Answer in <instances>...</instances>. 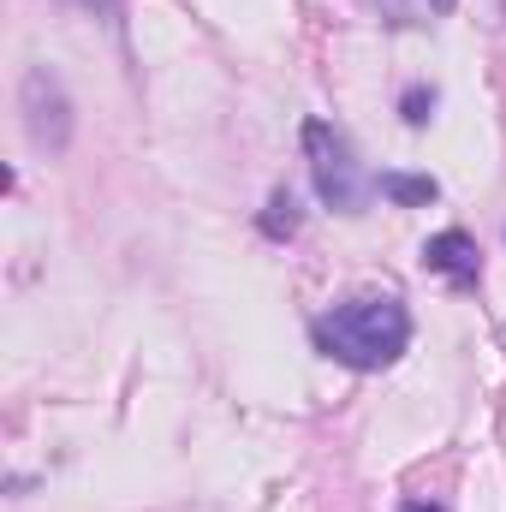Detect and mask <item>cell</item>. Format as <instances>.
<instances>
[{"label": "cell", "instance_id": "cell-1", "mask_svg": "<svg viewBox=\"0 0 506 512\" xmlns=\"http://www.w3.org/2000/svg\"><path fill=\"white\" fill-rule=\"evenodd\" d=\"M310 346L358 376H376L387 364L405 358L411 346V310L393 298V292H364V298H346L334 310H322L310 322Z\"/></svg>", "mask_w": 506, "mask_h": 512}, {"label": "cell", "instance_id": "cell-2", "mask_svg": "<svg viewBox=\"0 0 506 512\" xmlns=\"http://www.w3.org/2000/svg\"><path fill=\"white\" fill-rule=\"evenodd\" d=\"M304 161H310V185L328 209L340 215H364V203L376 197V173H364L352 137L334 126V120H304Z\"/></svg>", "mask_w": 506, "mask_h": 512}, {"label": "cell", "instance_id": "cell-3", "mask_svg": "<svg viewBox=\"0 0 506 512\" xmlns=\"http://www.w3.org/2000/svg\"><path fill=\"white\" fill-rule=\"evenodd\" d=\"M18 114H24V137L36 155H66L72 149V96L48 66H30L18 84Z\"/></svg>", "mask_w": 506, "mask_h": 512}, {"label": "cell", "instance_id": "cell-4", "mask_svg": "<svg viewBox=\"0 0 506 512\" xmlns=\"http://www.w3.org/2000/svg\"><path fill=\"white\" fill-rule=\"evenodd\" d=\"M423 268L465 292V286L483 280V251H477V239H471L465 227H447V233H435V239L423 245Z\"/></svg>", "mask_w": 506, "mask_h": 512}, {"label": "cell", "instance_id": "cell-5", "mask_svg": "<svg viewBox=\"0 0 506 512\" xmlns=\"http://www.w3.org/2000/svg\"><path fill=\"white\" fill-rule=\"evenodd\" d=\"M376 191L393 203V209H429V203L441 197V185H435L429 173H399V167L376 173Z\"/></svg>", "mask_w": 506, "mask_h": 512}, {"label": "cell", "instance_id": "cell-6", "mask_svg": "<svg viewBox=\"0 0 506 512\" xmlns=\"http://www.w3.org/2000/svg\"><path fill=\"white\" fill-rule=\"evenodd\" d=\"M298 221H304V209H298V197H292V191H274V197H268V209L256 215L262 239H274V245H280V239H292V233H298Z\"/></svg>", "mask_w": 506, "mask_h": 512}, {"label": "cell", "instance_id": "cell-7", "mask_svg": "<svg viewBox=\"0 0 506 512\" xmlns=\"http://www.w3.org/2000/svg\"><path fill=\"white\" fill-rule=\"evenodd\" d=\"M399 114H405V126H429V114H435V90H429V84H411V90L399 96Z\"/></svg>", "mask_w": 506, "mask_h": 512}, {"label": "cell", "instance_id": "cell-8", "mask_svg": "<svg viewBox=\"0 0 506 512\" xmlns=\"http://www.w3.org/2000/svg\"><path fill=\"white\" fill-rule=\"evenodd\" d=\"M399 512H447L441 501H399Z\"/></svg>", "mask_w": 506, "mask_h": 512}, {"label": "cell", "instance_id": "cell-9", "mask_svg": "<svg viewBox=\"0 0 506 512\" xmlns=\"http://www.w3.org/2000/svg\"><path fill=\"white\" fill-rule=\"evenodd\" d=\"M453 6H459V0H429V12H453Z\"/></svg>", "mask_w": 506, "mask_h": 512}]
</instances>
